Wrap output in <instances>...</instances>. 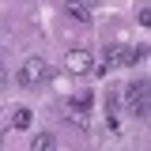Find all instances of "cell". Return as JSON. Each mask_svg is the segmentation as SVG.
Segmentation results:
<instances>
[{
    "instance_id": "1",
    "label": "cell",
    "mask_w": 151,
    "mask_h": 151,
    "mask_svg": "<svg viewBox=\"0 0 151 151\" xmlns=\"http://www.w3.org/2000/svg\"><path fill=\"white\" fill-rule=\"evenodd\" d=\"M49 64H45V60H42V57H27V60H23V68H19V83H23V87H38V83H42V79H49Z\"/></svg>"
},
{
    "instance_id": "2",
    "label": "cell",
    "mask_w": 151,
    "mask_h": 151,
    "mask_svg": "<svg viewBox=\"0 0 151 151\" xmlns=\"http://www.w3.org/2000/svg\"><path fill=\"white\" fill-rule=\"evenodd\" d=\"M129 113L147 117V79H136L129 87Z\"/></svg>"
},
{
    "instance_id": "3",
    "label": "cell",
    "mask_w": 151,
    "mask_h": 151,
    "mask_svg": "<svg viewBox=\"0 0 151 151\" xmlns=\"http://www.w3.org/2000/svg\"><path fill=\"white\" fill-rule=\"evenodd\" d=\"M64 68H68L72 76H87V72L94 68V60H91V53H87V49H72V53L64 57Z\"/></svg>"
},
{
    "instance_id": "4",
    "label": "cell",
    "mask_w": 151,
    "mask_h": 151,
    "mask_svg": "<svg viewBox=\"0 0 151 151\" xmlns=\"http://www.w3.org/2000/svg\"><path fill=\"white\" fill-rule=\"evenodd\" d=\"M125 49H129V45H110V49H106V60H102V76L110 72V68H121V64H125Z\"/></svg>"
},
{
    "instance_id": "5",
    "label": "cell",
    "mask_w": 151,
    "mask_h": 151,
    "mask_svg": "<svg viewBox=\"0 0 151 151\" xmlns=\"http://www.w3.org/2000/svg\"><path fill=\"white\" fill-rule=\"evenodd\" d=\"M30 151H57V136L53 132H38L30 140Z\"/></svg>"
},
{
    "instance_id": "6",
    "label": "cell",
    "mask_w": 151,
    "mask_h": 151,
    "mask_svg": "<svg viewBox=\"0 0 151 151\" xmlns=\"http://www.w3.org/2000/svg\"><path fill=\"white\" fill-rule=\"evenodd\" d=\"M144 57H147V49H144V45H132V49H125V64H129V68H136Z\"/></svg>"
},
{
    "instance_id": "7",
    "label": "cell",
    "mask_w": 151,
    "mask_h": 151,
    "mask_svg": "<svg viewBox=\"0 0 151 151\" xmlns=\"http://www.w3.org/2000/svg\"><path fill=\"white\" fill-rule=\"evenodd\" d=\"M91 102H94V94H91V91H83V94H76V98H72L76 113H87V110H91Z\"/></svg>"
},
{
    "instance_id": "8",
    "label": "cell",
    "mask_w": 151,
    "mask_h": 151,
    "mask_svg": "<svg viewBox=\"0 0 151 151\" xmlns=\"http://www.w3.org/2000/svg\"><path fill=\"white\" fill-rule=\"evenodd\" d=\"M68 15H72L76 23H87V19H91V12H87L83 4H76V0H72V4H68Z\"/></svg>"
},
{
    "instance_id": "9",
    "label": "cell",
    "mask_w": 151,
    "mask_h": 151,
    "mask_svg": "<svg viewBox=\"0 0 151 151\" xmlns=\"http://www.w3.org/2000/svg\"><path fill=\"white\" fill-rule=\"evenodd\" d=\"M12 125L15 129H30V110H15L12 113Z\"/></svg>"
},
{
    "instance_id": "10",
    "label": "cell",
    "mask_w": 151,
    "mask_h": 151,
    "mask_svg": "<svg viewBox=\"0 0 151 151\" xmlns=\"http://www.w3.org/2000/svg\"><path fill=\"white\" fill-rule=\"evenodd\" d=\"M4 83H8V68L0 64V87H4Z\"/></svg>"
}]
</instances>
